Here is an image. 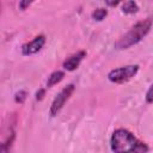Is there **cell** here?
I'll list each match as a JSON object with an SVG mask.
<instances>
[{
    "instance_id": "ba28073f",
    "label": "cell",
    "mask_w": 153,
    "mask_h": 153,
    "mask_svg": "<svg viewBox=\"0 0 153 153\" xmlns=\"http://www.w3.org/2000/svg\"><path fill=\"white\" fill-rule=\"evenodd\" d=\"M137 10H139V6L134 0H129V1L124 2L122 6V12L126 14H134L137 12Z\"/></svg>"
},
{
    "instance_id": "7c38bea8",
    "label": "cell",
    "mask_w": 153,
    "mask_h": 153,
    "mask_svg": "<svg viewBox=\"0 0 153 153\" xmlns=\"http://www.w3.org/2000/svg\"><path fill=\"white\" fill-rule=\"evenodd\" d=\"M33 1H35V0H20V1H19V8H20L22 11H24V10H26Z\"/></svg>"
},
{
    "instance_id": "52a82bcc",
    "label": "cell",
    "mask_w": 153,
    "mask_h": 153,
    "mask_svg": "<svg viewBox=\"0 0 153 153\" xmlns=\"http://www.w3.org/2000/svg\"><path fill=\"white\" fill-rule=\"evenodd\" d=\"M63 76H65V72H62V71H55V72H53L49 75V78H48L47 87H53L54 85L59 84L63 79Z\"/></svg>"
},
{
    "instance_id": "5b68a950",
    "label": "cell",
    "mask_w": 153,
    "mask_h": 153,
    "mask_svg": "<svg viewBox=\"0 0 153 153\" xmlns=\"http://www.w3.org/2000/svg\"><path fill=\"white\" fill-rule=\"evenodd\" d=\"M45 43V37L44 35H39V36H36L32 41L25 43L22 45V53L23 55H32V54H36L38 53L43 45Z\"/></svg>"
},
{
    "instance_id": "5bb4252c",
    "label": "cell",
    "mask_w": 153,
    "mask_h": 153,
    "mask_svg": "<svg viewBox=\"0 0 153 153\" xmlns=\"http://www.w3.org/2000/svg\"><path fill=\"white\" fill-rule=\"evenodd\" d=\"M123 0H105V4L108 5V6H110V7H115V6H117L120 2H122Z\"/></svg>"
},
{
    "instance_id": "4fadbf2b",
    "label": "cell",
    "mask_w": 153,
    "mask_h": 153,
    "mask_svg": "<svg viewBox=\"0 0 153 153\" xmlns=\"http://www.w3.org/2000/svg\"><path fill=\"white\" fill-rule=\"evenodd\" d=\"M44 94H45V90L44 88H41L36 92V99L37 100H42L44 98Z\"/></svg>"
},
{
    "instance_id": "3957f363",
    "label": "cell",
    "mask_w": 153,
    "mask_h": 153,
    "mask_svg": "<svg viewBox=\"0 0 153 153\" xmlns=\"http://www.w3.org/2000/svg\"><path fill=\"white\" fill-rule=\"evenodd\" d=\"M137 72H139L137 65H128L110 71L108 74V79L114 84H123L129 81L131 78H134Z\"/></svg>"
},
{
    "instance_id": "9c48e42d",
    "label": "cell",
    "mask_w": 153,
    "mask_h": 153,
    "mask_svg": "<svg viewBox=\"0 0 153 153\" xmlns=\"http://www.w3.org/2000/svg\"><path fill=\"white\" fill-rule=\"evenodd\" d=\"M106 16H108V11L105 8H97V10H94L92 12V18L94 20H98V22L105 19Z\"/></svg>"
},
{
    "instance_id": "30bf717a",
    "label": "cell",
    "mask_w": 153,
    "mask_h": 153,
    "mask_svg": "<svg viewBox=\"0 0 153 153\" xmlns=\"http://www.w3.org/2000/svg\"><path fill=\"white\" fill-rule=\"evenodd\" d=\"M26 97H27V93H26L25 91H19V92L16 93V96H14V100H16L17 103H19V104H23V103L25 102Z\"/></svg>"
},
{
    "instance_id": "7a4b0ae2",
    "label": "cell",
    "mask_w": 153,
    "mask_h": 153,
    "mask_svg": "<svg viewBox=\"0 0 153 153\" xmlns=\"http://www.w3.org/2000/svg\"><path fill=\"white\" fill-rule=\"evenodd\" d=\"M152 27V19L147 18L141 22H137L134 26L130 27V30L124 33L115 44L117 49H128L131 45L139 43L151 30Z\"/></svg>"
},
{
    "instance_id": "6da1fadb",
    "label": "cell",
    "mask_w": 153,
    "mask_h": 153,
    "mask_svg": "<svg viewBox=\"0 0 153 153\" xmlns=\"http://www.w3.org/2000/svg\"><path fill=\"white\" fill-rule=\"evenodd\" d=\"M111 149L117 153L123 152H147L148 147L146 143L137 140L133 133H130L127 129L120 128L116 129L110 139Z\"/></svg>"
},
{
    "instance_id": "8fae6325",
    "label": "cell",
    "mask_w": 153,
    "mask_h": 153,
    "mask_svg": "<svg viewBox=\"0 0 153 153\" xmlns=\"http://www.w3.org/2000/svg\"><path fill=\"white\" fill-rule=\"evenodd\" d=\"M146 102L147 103H153V85L149 86V88L146 92Z\"/></svg>"
},
{
    "instance_id": "8992f818",
    "label": "cell",
    "mask_w": 153,
    "mask_h": 153,
    "mask_svg": "<svg viewBox=\"0 0 153 153\" xmlns=\"http://www.w3.org/2000/svg\"><path fill=\"white\" fill-rule=\"evenodd\" d=\"M85 56H86V51H85V50H80V51L73 54L72 56H69V57L63 62V68H65L66 71H69V72L75 71V69L79 67V65L81 63V61L84 60Z\"/></svg>"
},
{
    "instance_id": "277c9868",
    "label": "cell",
    "mask_w": 153,
    "mask_h": 153,
    "mask_svg": "<svg viewBox=\"0 0 153 153\" xmlns=\"http://www.w3.org/2000/svg\"><path fill=\"white\" fill-rule=\"evenodd\" d=\"M74 88H75V86L73 84H69V85H67L66 87H63L57 93V96L54 98V100L51 103V106H50V110H49V114H50L51 117H55L61 111V109L63 108V105L66 104V102L68 100V98L74 92Z\"/></svg>"
}]
</instances>
